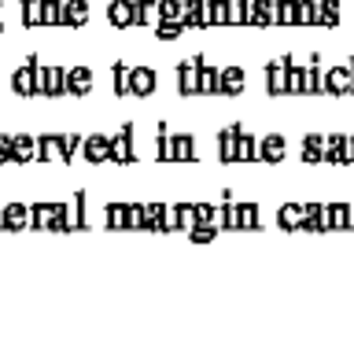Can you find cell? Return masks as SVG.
Returning a JSON list of instances; mask_svg holds the SVG:
<instances>
[{
  "label": "cell",
  "instance_id": "cell-44",
  "mask_svg": "<svg viewBox=\"0 0 354 343\" xmlns=\"http://www.w3.org/2000/svg\"><path fill=\"white\" fill-rule=\"evenodd\" d=\"M185 33V22H159V26H155V37L159 41H177Z\"/></svg>",
  "mask_w": 354,
  "mask_h": 343
},
{
  "label": "cell",
  "instance_id": "cell-22",
  "mask_svg": "<svg viewBox=\"0 0 354 343\" xmlns=\"http://www.w3.org/2000/svg\"><path fill=\"white\" fill-rule=\"evenodd\" d=\"M88 22V0H63V26L82 30Z\"/></svg>",
  "mask_w": 354,
  "mask_h": 343
},
{
  "label": "cell",
  "instance_id": "cell-23",
  "mask_svg": "<svg viewBox=\"0 0 354 343\" xmlns=\"http://www.w3.org/2000/svg\"><path fill=\"white\" fill-rule=\"evenodd\" d=\"M306 166H321L325 163V137L321 133H306L303 137V155H299Z\"/></svg>",
  "mask_w": 354,
  "mask_h": 343
},
{
  "label": "cell",
  "instance_id": "cell-41",
  "mask_svg": "<svg viewBox=\"0 0 354 343\" xmlns=\"http://www.w3.org/2000/svg\"><path fill=\"white\" fill-rule=\"evenodd\" d=\"M174 214H177V229H192L196 225V203H174Z\"/></svg>",
  "mask_w": 354,
  "mask_h": 343
},
{
  "label": "cell",
  "instance_id": "cell-3",
  "mask_svg": "<svg viewBox=\"0 0 354 343\" xmlns=\"http://www.w3.org/2000/svg\"><path fill=\"white\" fill-rule=\"evenodd\" d=\"M155 89H159V74H155V66H129V96L137 100H148L155 96Z\"/></svg>",
  "mask_w": 354,
  "mask_h": 343
},
{
  "label": "cell",
  "instance_id": "cell-21",
  "mask_svg": "<svg viewBox=\"0 0 354 343\" xmlns=\"http://www.w3.org/2000/svg\"><path fill=\"white\" fill-rule=\"evenodd\" d=\"M30 203H4V229L8 232H19V229H30Z\"/></svg>",
  "mask_w": 354,
  "mask_h": 343
},
{
  "label": "cell",
  "instance_id": "cell-5",
  "mask_svg": "<svg viewBox=\"0 0 354 343\" xmlns=\"http://www.w3.org/2000/svg\"><path fill=\"white\" fill-rule=\"evenodd\" d=\"M354 93V74L347 63L325 66V96H351Z\"/></svg>",
  "mask_w": 354,
  "mask_h": 343
},
{
  "label": "cell",
  "instance_id": "cell-46",
  "mask_svg": "<svg viewBox=\"0 0 354 343\" xmlns=\"http://www.w3.org/2000/svg\"><path fill=\"white\" fill-rule=\"evenodd\" d=\"M0 163H15V137L0 133Z\"/></svg>",
  "mask_w": 354,
  "mask_h": 343
},
{
  "label": "cell",
  "instance_id": "cell-39",
  "mask_svg": "<svg viewBox=\"0 0 354 343\" xmlns=\"http://www.w3.org/2000/svg\"><path fill=\"white\" fill-rule=\"evenodd\" d=\"M111 85H115V96H129V66L126 63L111 66Z\"/></svg>",
  "mask_w": 354,
  "mask_h": 343
},
{
  "label": "cell",
  "instance_id": "cell-17",
  "mask_svg": "<svg viewBox=\"0 0 354 343\" xmlns=\"http://www.w3.org/2000/svg\"><path fill=\"white\" fill-rule=\"evenodd\" d=\"M303 232H328V203H303Z\"/></svg>",
  "mask_w": 354,
  "mask_h": 343
},
{
  "label": "cell",
  "instance_id": "cell-33",
  "mask_svg": "<svg viewBox=\"0 0 354 343\" xmlns=\"http://www.w3.org/2000/svg\"><path fill=\"white\" fill-rule=\"evenodd\" d=\"M317 22H321V0H299L295 26H317Z\"/></svg>",
  "mask_w": 354,
  "mask_h": 343
},
{
  "label": "cell",
  "instance_id": "cell-7",
  "mask_svg": "<svg viewBox=\"0 0 354 343\" xmlns=\"http://www.w3.org/2000/svg\"><path fill=\"white\" fill-rule=\"evenodd\" d=\"M259 159L270 163V166H281L288 159V137L284 133H266L259 140Z\"/></svg>",
  "mask_w": 354,
  "mask_h": 343
},
{
  "label": "cell",
  "instance_id": "cell-16",
  "mask_svg": "<svg viewBox=\"0 0 354 343\" xmlns=\"http://www.w3.org/2000/svg\"><path fill=\"white\" fill-rule=\"evenodd\" d=\"M248 26H277V0H251Z\"/></svg>",
  "mask_w": 354,
  "mask_h": 343
},
{
  "label": "cell",
  "instance_id": "cell-6",
  "mask_svg": "<svg viewBox=\"0 0 354 343\" xmlns=\"http://www.w3.org/2000/svg\"><path fill=\"white\" fill-rule=\"evenodd\" d=\"M177 93H181L185 100L188 96H199V55L177 63Z\"/></svg>",
  "mask_w": 354,
  "mask_h": 343
},
{
  "label": "cell",
  "instance_id": "cell-25",
  "mask_svg": "<svg viewBox=\"0 0 354 343\" xmlns=\"http://www.w3.org/2000/svg\"><path fill=\"white\" fill-rule=\"evenodd\" d=\"M133 26H159V0H133Z\"/></svg>",
  "mask_w": 354,
  "mask_h": 343
},
{
  "label": "cell",
  "instance_id": "cell-29",
  "mask_svg": "<svg viewBox=\"0 0 354 343\" xmlns=\"http://www.w3.org/2000/svg\"><path fill=\"white\" fill-rule=\"evenodd\" d=\"M22 4V30L44 26V0H19Z\"/></svg>",
  "mask_w": 354,
  "mask_h": 343
},
{
  "label": "cell",
  "instance_id": "cell-42",
  "mask_svg": "<svg viewBox=\"0 0 354 343\" xmlns=\"http://www.w3.org/2000/svg\"><path fill=\"white\" fill-rule=\"evenodd\" d=\"M82 144H85L82 133H63V163H71L74 155L82 151Z\"/></svg>",
  "mask_w": 354,
  "mask_h": 343
},
{
  "label": "cell",
  "instance_id": "cell-38",
  "mask_svg": "<svg viewBox=\"0 0 354 343\" xmlns=\"http://www.w3.org/2000/svg\"><path fill=\"white\" fill-rule=\"evenodd\" d=\"M299 0H277V26H295Z\"/></svg>",
  "mask_w": 354,
  "mask_h": 343
},
{
  "label": "cell",
  "instance_id": "cell-35",
  "mask_svg": "<svg viewBox=\"0 0 354 343\" xmlns=\"http://www.w3.org/2000/svg\"><path fill=\"white\" fill-rule=\"evenodd\" d=\"M159 22H185V0H159Z\"/></svg>",
  "mask_w": 354,
  "mask_h": 343
},
{
  "label": "cell",
  "instance_id": "cell-27",
  "mask_svg": "<svg viewBox=\"0 0 354 343\" xmlns=\"http://www.w3.org/2000/svg\"><path fill=\"white\" fill-rule=\"evenodd\" d=\"M354 207L351 203H328V229H354Z\"/></svg>",
  "mask_w": 354,
  "mask_h": 343
},
{
  "label": "cell",
  "instance_id": "cell-20",
  "mask_svg": "<svg viewBox=\"0 0 354 343\" xmlns=\"http://www.w3.org/2000/svg\"><path fill=\"white\" fill-rule=\"evenodd\" d=\"M37 159L41 163H63V133H41L37 137Z\"/></svg>",
  "mask_w": 354,
  "mask_h": 343
},
{
  "label": "cell",
  "instance_id": "cell-47",
  "mask_svg": "<svg viewBox=\"0 0 354 343\" xmlns=\"http://www.w3.org/2000/svg\"><path fill=\"white\" fill-rule=\"evenodd\" d=\"M0 229H4V203H0Z\"/></svg>",
  "mask_w": 354,
  "mask_h": 343
},
{
  "label": "cell",
  "instance_id": "cell-24",
  "mask_svg": "<svg viewBox=\"0 0 354 343\" xmlns=\"http://www.w3.org/2000/svg\"><path fill=\"white\" fill-rule=\"evenodd\" d=\"M107 22L115 30H129L133 26V0H111L107 4Z\"/></svg>",
  "mask_w": 354,
  "mask_h": 343
},
{
  "label": "cell",
  "instance_id": "cell-34",
  "mask_svg": "<svg viewBox=\"0 0 354 343\" xmlns=\"http://www.w3.org/2000/svg\"><path fill=\"white\" fill-rule=\"evenodd\" d=\"M126 218H129V203H107L104 207L107 229H126Z\"/></svg>",
  "mask_w": 354,
  "mask_h": 343
},
{
  "label": "cell",
  "instance_id": "cell-14",
  "mask_svg": "<svg viewBox=\"0 0 354 343\" xmlns=\"http://www.w3.org/2000/svg\"><path fill=\"white\" fill-rule=\"evenodd\" d=\"M236 137H240V126H221V129H218V137H214V144H218V163H225V166L236 163Z\"/></svg>",
  "mask_w": 354,
  "mask_h": 343
},
{
  "label": "cell",
  "instance_id": "cell-28",
  "mask_svg": "<svg viewBox=\"0 0 354 343\" xmlns=\"http://www.w3.org/2000/svg\"><path fill=\"white\" fill-rule=\"evenodd\" d=\"M199 96H218V66L199 55Z\"/></svg>",
  "mask_w": 354,
  "mask_h": 343
},
{
  "label": "cell",
  "instance_id": "cell-1",
  "mask_svg": "<svg viewBox=\"0 0 354 343\" xmlns=\"http://www.w3.org/2000/svg\"><path fill=\"white\" fill-rule=\"evenodd\" d=\"M133 122H122V129L111 137V163H118V166H129V163H137V144H133Z\"/></svg>",
  "mask_w": 354,
  "mask_h": 343
},
{
  "label": "cell",
  "instance_id": "cell-37",
  "mask_svg": "<svg viewBox=\"0 0 354 343\" xmlns=\"http://www.w3.org/2000/svg\"><path fill=\"white\" fill-rule=\"evenodd\" d=\"M321 30H336L339 26V0H321Z\"/></svg>",
  "mask_w": 354,
  "mask_h": 343
},
{
  "label": "cell",
  "instance_id": "cell-48",
  "mask_svg": "<svg viewBox=\"0 0 354 343\" xmlns=\"http://www.w3.org/2000/svg\"><path fill=\"white\" fill-rule=\"evenodd\" d=\"M351 159H354V137H351Z\"/></svg>",
  "mask_w": 354,
  "mask_h": 343
},
{
  "label": "cell",
  "instance_id": "cell-11",
  "mask_svg": "<svg viewBox=\"0 0 354 343\" xmlns=\"http://www.w3.org/2000/svg\"><path fill=\"white\" fill-rule=\"evenodd\" d=\"M170 155H174V163H196L199 144L192 133H170Z\"/></svg>",
  "mask_w": 354,
  "mask_h": 343
},
{
  "label": "cell",
  "instance_id": "cell-45",
  "mask_svg": "<svg viewBox=\"0 0 354 343\" xmlns=\"http://www.w3.org/2000/svg\"><path fill=\"white\" fill-rule=\"evenodd\" d=\"M144 214H148V203H129L126 229H144Z\"/></svg>",
  "mask_w": 354,
  "mask_h": 343
},
{
  "label": "cell",
  "instance_id": "cell-26",
  "mask_svg": "<svg viewBox=\"0 0 354 343\" xmlns=\"http://www.w3.org/2000/svg\"><path fill=\"white\" fill-rule=\"evenodd\" d=\"M44 96H66V66H44Z\"/></svg>",
  "mask_w": 354,
  "mask_h": 343
},
{
  "label": "cell",
  "instance_id": "cell-9",
  "mask_svg": "<svg viewBox=\"0 0 354 343\" xmlns=\"http://www.w3.org/2000/svg\"><path fill=\"white\" fill-rule=\"evenodd\" d=\"M325 163L332 166H351V137L347 133H332V137H325Z\"/></svg>",
  "mask_w": 354,
  "mask_h": 343
},
{
  "label": "cell",
  "instance_id": "cell-19",
  "mask_svg": "<svg viewBox=\"0 0 354 343\" xmlns=\"http://www.w3.org/2000/svg\"><path fill=\"white\" fill-rule=\"evenodd\" d=\"M277 229L303 232V203H281L277 207Z\"/></svg>",
  "mask_w": 354,
  "mask_h": 343
},
{
  "label": "cell",
  "instance_id": "cell-31",
  "mask_svg": "<svg viewBox=\"0 0 354 343\" xmlns=\"http://www.w3.org/2000/svg\"><path fill=\"white\" fill-rule=\"evenodd\" d=\"M33 159H37V137L19 133L15 137V163H33Z\"/></svg>",
  "mask_w": 354,
  "mask_h": 343
},
{
  "label": "cell",
  "instance_id": "cell-2",
  "mask_svg": "<svg viewBox=\"0 0 354 343\" xmlns=\"http://www.w3.org/2000/svg\"><path fill=\"white\" fill-rule=\"evenodd\" d=\"M33 229H52V232H63V218H66V203H33L30 207Z\"/></svg>",
  "mask_w": 354,
  "mask_h": 343
},
{
  "label": "cell",
  "instance_id": "cell-8",
  "mask_svg": "<svg viewBox=\"0 0 354 343\" xmlns=\"http://www.w3.org/2000/svg\"><path fill=\"white\" fill-rule=\"evenodd\" d=\"M93 85H96V77H93V66H66V96H88L93 93Z\"/></svg>",
  "mask_w": 354,
  "mask_h": 343
},
{
  "label": "cell",
  "instance_id": "cell-18",
  "mask_svg": "<svg viewBox=\"0 0 354 343\" xmlns=\"http://www.w3.org/2000/svg\"><path fill=\"white\" fill-rule=\"evenodd\" d=\"M207 26H210L207 0H185V30H207Z\"/></svg>",
  "mask_w": 354,
  "mask_h": 343
},
{
  "label": "cell",
  "instance_id": "cell-4",
  "mask_svg": "<svg viewBox=\"0 0 354 343\" xmlns=\"http://www.w3.org/2000/svg\"><path fill=\"white\" fill-rule=\"evenodd\" d=\"M243 85H248V74H243V66H236V63L218 66V96L236 100V96H243Z\"/></svg>",
  "mask_w": 354,
  "mask_h": 343
},
{
  "label": "cell",
  "instance_id": "cell-12",
  "mask_svg": "<svg viewBox=\"0 0 354 343\" xmlns=\"http://www.w3.org/2000/svg\"><path fill=\"white\" fill-rule=\"evenodd\" d=\"M85 207L88 199L85 192H74V199L66 203V218H63V232H77V229H88V218H85Z\"/></svg>",
  "mask_w": 354,
  "mask_h": 343
},
{
  "label": "cell",
  "instance_id": "cell-50",
  "mask_svg": "<svg viewBox=\"0 0 354 343\" xmlns=\"http://www.w3.org/2000/svg\"><path fill=\"white\" fill-rule=\"evenodd\" d=\"M0 19H4V4H0Z\"/></svg>",
  "mask_w": 354,
  "mask_h": 343
},
{
  "label": "cell",
  "instance_id": "cell-30",
  "mask_svg": "<svg viewBox=\"0 0 354 343\" xmlns=\"http://www.w3.org/2000/svg\"><path fill=\"white\" fill-rule=\"evenodd\" d=\"M236 163H259V137H251L243 129L236 137Z\"/></svg>",
  "mask_w": 354,
  "mask_h": 343
},
{
  "label": "cell",
  "instance_id": "cell-32",
  "mask_svg": "<svg viewBox=\"0 0 354 343\" xmlns=\"http://www.w3.org/2000/svg\"><path fill=\"white\" fill-rule=\"evenodd\" d=\"M210 4V26H232V0H207Z\"/></svg>",
  "mask_w": 354,
  "mask_h": 343
},
{
  "label": "cell",
  "instance_id": "cell-49",
  "mask_svg": "<svg viewBox=\"0 0 354 343\" xmlns=\"http://www.w3.org/2000/svg\"><path fill=\"white\" fill-rule=\"evenodd\" d=\"M0 33H4V19H0Z\"/></svg>",
  "mask_w": 354,
  "mask_h": 343
},
{
  "label": "cell",
  "instance_id": "cell-36",
  "mask_svg": "<svg viewBox=\"0 0 354 343\" xmlns=\"http://www.w3.org/2000/svg\"><path fill=\"white\" fill-rule=\"evenodd\" d=\"M218 229H240V214H236V203H232V199H221V207H218Z\"/></svg>",
  "mask_w": 354,
  "mask_h": 343
},
{
  "label": "cell",
  "instance_id": "cell-10",
  "mask_svg": "<svg viewBox=\"0 0 354 343\" xmlns=\"http://www.w3.org/2000/svg\"><path fill=\"white\" fill-rule=\"evenodd\" d=\"M82 155L88 166H100L111 159V137H104V133H88L85 144H82Z\"/></svg>",
  "mask_w": 354,
  "mask_h": 343
},
{
  "label": "cell",
  "instance_id": "cell-40",
  "mask_svg": "<svg viewBox=\"0 0 354 343\" xmlns=\"http://www.w3.org/2000/svg\"><path fill=\"white\" fill-rule=\"evenodd\" d=\"M236 214H240V229H259V203L243 199V203H236Z\"/></svg>",
  "mask_w": 354,
  "mask_h": 343
},
{
  "label": "cell",
  "instance_id": "cell-15",
  "mask_svg": "<svg viewBox=\"0 0 354 343\" xmlns=\"http://www.w3.org/2000/svg\"><path fill=\"white\" fill-rule=\"evenodd\" d=\"M11 89H15V96H37V74H33V63L26 59L22 66H15V74H11Z\"/></svg>",
  "mask_w": 354,
  "mask_h": 343
},
{
  "label": "cell",
  "instance_id": "cell-13",
  "mask_svg": "<svg viewBox=\"0 0 354 343\" xmlns=\"http://www.w3.org/2000/svg\"><path fill=\"white\" fill-rule=\"evenodd\" d=\"M266 93H270V96H284V93H288V66H284V55H277L273 63H266Z\"/></svg>",
  "mask_w": 354,
  "mask_h": 343
},
{
  "label": "cell",
  "instance_id": "cell-43",
  "mask_svg": "<svg viewBox=\"0 0 354 343\" xmlns=\"http://www.w3.org/2000/svg\"><path fill=\"white\" fill-rule=\"evenodd\" d=\"M44 26H63V0H44Z\"/></svg>",
  "mask_w": 354,
  "mask_h": 343
}]
</instances>
